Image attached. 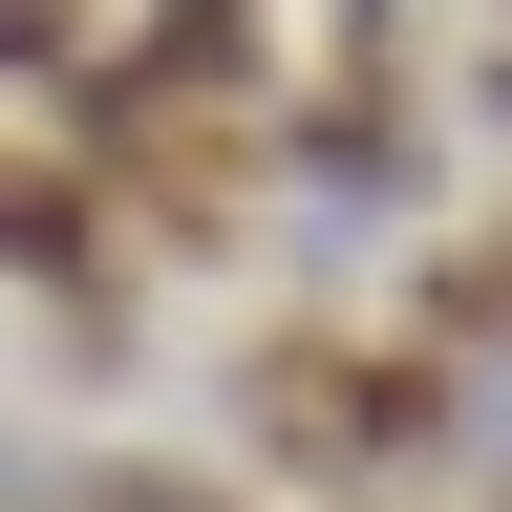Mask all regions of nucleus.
<instances>
[{
  "label": "nucleus",
  "mask_w": 512,
  "mask_h": 512,
  "mask_svg": "<svg viewBox=\"0 0 512 512\" xmlns=\"http://www.w3.org/2000/svg\"><path fill=\"white\" fill-rule=\"evenodd\" d=\"M491 512H512V491H491Z\"/></svg>",
  "instance_id": "1"
}]
</instances>
